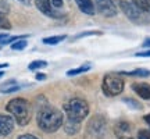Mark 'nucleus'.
<instances>
[{
  "label": "nucleus",
  "instance_id": "obj_24",
  "mask_svg": "<svg viewBox=\"0 0 150 139\" xmlns=\"http://www.w3.org/2000/svg\"><path fill=\"white\" fill-rule=\"evenodd\" d=\"M100 31H89V32H83V33H79L76 38H83V36H89V35H100Z\"/></svg>",
  "mask_w": 150,
  "mask_h": 139
},
{
  "label": "nucleus",
  "instance_id": "obj_22",
  "mask_svg": "<svg viewBox=\"0 0 150 139\" xmlns=\"http://www.w3.org/2000/svg\"><path fill=\"white\" fill-rule=\"evenodd\" d=\"M0 28H3V29H10L11 28V24L10 21L7 20V17L0 11Z\"/></svg>",
  "mask_w": 150,
  "mask_h": 139
},
{
  "label": "nucleus",
  "instance_id": "obj_3",
  "mask_svg": "<svg viewBox=\"0 0 150 139\" xmlns=\"http://www.w3.org/2000/svg\"><path fill=\"white\" fill-rule=\"evenodd\" d=\"M64 111L67 116V120L75 121V123H81L86 118L89 114V104L86 100L79 99V97H74L64 104Z\"/></svg>",
  "mask_w": 150,
  "mask_h": 139
},
{
  "label": "nucleus",
  "instance_id": "obj_14",
  "mask_svg": "<svg viewBox=\"0 0 150 139\" xmlns=\"http://www.w3.org/2000/svg\"><path fill=\"white\" fill-rule=\"evenodd\" d=\"M81 129V123H75L71 120H67L64 123V131L68 135H75L76 132H79Z\"/></svg>",
  "mask_w": 150,
  "mask_h": 139
},
{
  "label": "nucleus",
  "instance_id": "obj_27",
  "mask_svg": "<svg viewBox=\"0 0 150 139\" xmlns=\"http://www.w3.org/2000/svg\"><path fill=\"white\" fill-rule=\"evenodd\" d=\"M138 57H150V50H145V52H139L136 53Z\"/></svg>",
  "mask_w": 150,
  "mask_h": 139
},
{
  "label": "nucleus",
  "instance_id": "obj_10",
  "mask_svg": "<svg viewBox=\"0 0 150 139\" xmlns=\"http://www.w3.org/2000/svg\"><path fill=\"white\" fill-rule=\"evenodd\" d=\"M134 92L145 100H150V85L146 82H135L132 84Z\"/></svg>",
  "mask_w": 150,
  "mask_h": 139
},
{
  "label": "nucleus",
  "instance_id": "obj_7",
  "mask_svg": "<svg viewBox=\"0 0 150 139\" xmlns=\"http://www.w3.org/2000/svg\"><path fill=\"white\" fill-rule=\"evenodd\" d=\"M95 4L99 13L104 17H115L118 14V9L112 0H95Z\"/></svg>",
  "mask_w": 150,
  "mask_h": 139
},
{
  "label": "nucleus",
  "instance_id": "obj_9",
  "mask_svg": "<svg viewBox=\"0 0 150 139\" xmlns=\"http://www.w3.org/2000/svg\"><path fill=\"white\" fill-rule=\"evenodd\" d=\"M14 129V118L11 116L0 114V136H6Z\"/></svg>",
  "mask_w": 150,
  "mask_h": 139
},
{
  "label": "nucleus",
  "instance_id": "obj_13",
  "mask_svg": "<svg viewBox=\"0 0 150 139\" xmlns=\"http://www.w3.org/2000/svg\"><path fill=\"white\" fill-rule=\"evenodd\" d=\"M21 86L17 84L14 79H11L8 81V82H4L3 85H0V92L1 93H13V92H16L18 91Z\"/></svg>",
  "mask_w": 150,
  "mask_h": 139
},
{
  "label": "nucleus",
  "instance_id": "obj_11",
  "mask_svg": "<svg viewBox=\"0 0 150 139\" xmlns=\"http://www.w3.org/2000/svg\"><path fill=\"white\" fill-rule=\"evenodd\" d=\"M104 128H106V121H104V118L100 117V116L92 118L91 123H89V131L95 135L102 134L103 131H104Z\"/></svg>",
  "mask_w": 150,
  "mask_h": 139
},
{
  "label": "nucleus",
  "instance_id": "obj_29",
  "mask_svg": "<svg viewBox=\"0 0 150 139\" xmlns=\"http://www.w3.org/2000/svg\"><path fill=\"white\" fill-rule=\"evenodd\" d=\"M36 79L38 81H45L46 79V75L42 74V72H39V74H36Z\"/></svg>",
  "mask_w": 150,
  "mask_h": 139
},
{
  "label": "nucleus",
  "instance_id": "obj_30",
  "mask_svg": "<svg viewBox=\"0 0 150 139\" xmlns=\"http://www.w3.org/2000/svg\"><path fill=\"white\" fill-rule=\"evenodd\" d=\"M143 120H145V121H146V124H147V125H149V127H150V114H147V116H145V117H143Z\"/></svg>",
  "mask_w": 150,
  "mask_h": 139
},
{
  "label": "nucleus",
  "instance_id": "obj_1",
  "mask_svg": "<svg viewBox=\"0 0 150 139\" xmlns=\"http://www.w3.org/2000/svg\"><path fill=\"white\" fill-rule=\"evenodd\" d=\"M39 128L45 132H56L63 125V114L56 107L45 104L39 109L36 116Z\"/></svg>",
  "mask_w": 150,
  "mask_h": 139
},
{
  "label": "nucleus",
  "instance_id": "obj_33",
  "mask_svg": "<svg viewBox=\"0 0 150 139\" xmlns=\"http://www.w3.org/2000/svg\"><path fill=\"white\" fill-rule=\"evenodd\" d=\"M6 67H8L7 63H1V64H0V68H6Z\"/></svg>",
  "mask_w": 150,
  "mask_h": 139
},
{
  "label": "nucleus",
  "instance_id": "obj_4",
  "mask_svg": "<svg viewBox=\"0 0 150 139\" xmlns=\"http://www.w3.org/2000/svg\"><path fill=\"white\" fill-rule=\"evenodd\" d=\"M124 79L120 74H106L102 82V91L106 96H118L124 91Z\"/></svg>",
  "mask_w": 150,
  "mask_h": 139
},
{
  "label": "nucleus",
  "instance_id": "obj_26",
  "mask_svg": "<svg viewBox=\"0 0 150 139\" xmlns=\"http://www.w3.org/2000/svg\"><path fill=\"white\" fill-rule=\"evenodd\" d=\"M52 1V4H53L54 9H60L61 6H63V0H50Z\"/></svg>",
  "mask_w": 150,
  "mask_h": 139
},
{
  "label": "nucleus",
  "instance_id": "obj_12",
  "mask_svg": "<svg viewBox=\"0 0 150 139\" xmlns=\"http://www.w3.org/2000/svg\"><path fill=\"white\" fill-rule=\"evenodd\" d=\"M76 6L79 7V10L86 14V16H95L96 13V7H95V3L92 0H75Z\"/></svg>",
  "mask_w": 150,
  "mask_h": 139
},
{
  "label": "nucleus",
  "instance_id": "obj_16",
  "mask_svg": "<svg viewBox=\"0 0 150 139\" xmlns=\"http://www.w3.org/2000/svg\"><path fill=\"white\" fill-rule=\"evenodd\" d=\"M143 13H150V0H131Z\"/></svg>",
  "mask_w": 150,
  "mask_h": 139
},
{
  "label": "nucleus",
  "instance_id": "obj_21",
  "mask_svg": "<svg viewBox=\"0 0 150 139\" xmlns=\"http://www.w3.org/2000/svg\"><path fill=\"white\" fill-rule=\"evenodd\" d=\"M46 65H47L46 61H42V60H35V61H32L31 64L28 65V68L29 70H40V68H45Z\"/></svg>",
  "mask_w": 150,
  "mask_h": 139
},
{
  "label": "nucleus",
  "instance_id": "obj_5",
  "mask_svg": "<svg viewBox=\"0 0 150 139\" xmlns=\"http://www.w3.org/2000/svg\"><path fill=\"white\" fill-rule=\"evenodd\" d=\"M120 7L124 11V14L128 17L131 21L134 22H142L143 21V11L138 9L132 1H127V0H121L120 1Z\"/></svg>",
  "mask_w": 150,
  "mask_h": 139
},
{
  "label": "nucleus",
  "instance_id": "obj_31",
  "mask_svg": "<svg viewBox=\"0 0 150 139\" xmlns=\"http://www.w3.org/2000/svg\"><path fill=\"white\" fill-rule=\"evenodd\" d=\"M20 3H22V4H25V6H29L31 4V0H18Z\"/></svg>",
  "mask_w": 150,
  "mask_h": 139
},
{
  "label": "nucleus",
  "instance_id": "obj_19",
  "mask_svg": "<svg viewBox=\"0 0 150 139\" xmlns=\"http://www.w3.org/2000/svg\"><path fill=\"white\" fill-rule=\"evenodd\" d=\"M21 38H27V35L24 36H10V35H6V33H1L0 35V45H7V43L13 42V40H18Z\"/></svg>",
  "mask_w": 150,
  "mask_h": 139
},
{
  "label": "nucleus",
  "instance_id": "obj_17",
  "mask_svg": "<svg viewBox=\"0 0 150 139\" xmlns=\"http://www.w3.org/2000/svg\"><path fill=\"white\" fill-rule=\"evenodd\" d=\"M91 70V64H83L78 67V68H72L70 71H67V75L68 77H74V75H78V74H82V72H88Z\"/></svg>",
  "mask_w": 150,
  "mask_h": 139
},
{
  "label": "nucleus",
  "instance_id": "obj_23",
  "mask_svg": "<svg viewBox=\"0 0 150 139\" xmlns=\"http://www.w3.org/2000/svg\"><path fill=\"white\" fill-rule=\"evenodd\" d=\"M138 139H150V129H140V131H138Z\"/></svg>",
  "mask_w": 150,
  "mask_h": 139
},
{
  "label": "nucleus",
  "instance_id": "obj_20",
  "mask_svg": "<svg viewBox=\"0 0 150 139\" xmlns=\"http://www.w3.org/2000/svg\"><path fill=\"white\" fill-rule=\"evenodd\" d=\"M27 40H25V38H21V39H18L16 42L11 45V49L13 50H24V49L27 48Z\"/></svg>",
  "mask_w": 150,
  "mask_h": 139
},
{
  "label": "nucleus",
  "instance_id": "obj_28",
  "mask_svg": "<svg viewBox=\"0 0 150 139\" xmlns=\"http://www.w3.org/2000/svg\"><path fill=\"white\" fill-rule=\"evenodd\" d=\"M18 139H38L36 136H33L31 134H25V135H21V136H18Z\"/></svg>",
  "mask_w": 150,
  "mask_h": 139
},
{
  "label": "nucleus",
  "instance_id": "obj_32",
  "mask_svg": "<svg viewBox=\"0 0 150 139\" xmlns=\"http://www.w3.org/2000/svg\"><path fill=\"white\" fill-rule=\"evenodd\" d=\"M143 48H150V39H146L143 42Z\"/></svg>",
  "mask_w": 150,
  "mask_h": 139
},
{
  "label": "nucleus",
  "instance_id": "obj_2",
  "mask_svg": "<svg viewBox=\"0 0 150 139\" xmlns=\"http://www.w3.org/2000/svg\"><path fill=\"white\" fill-rule=\"evenodd\" d=\"M6 110L10 113L14 121L21 127L28 125V123L31 121L32 107H31V103L24 97H16V99L10 100L8 104L6 106Z\"/></svg>",
  "mask_w": 150,
  "mask_h": 139
},
{
  "label": "nucleus",
  "instance_id": "obj_25",
  "mask_svg": "<svg viewBox=\"0 0 150 139\" xmlns=\"http://www.w3.org/2000/svg\"><path fill=\"white\" fill-rule=\"evenodd\" d=\"M124 102L127 103V104H129V106H132L135 107V109H140L139 104H136L138 102H135V100H132V99H124Z\"/></svg>",
  "mask_w": 150,
  "mask_h": 139
},
{
  "label": "nucleus",
  "instance_id": "obj_6",
  "mask_svg": "<svg viewBox=\"0 0 150 139\" xmlns=\"http://www.w3.org/2000/svg\"><path fill=\"white\" fill-rule=\"evenodd\" d=\"M114 135L117 139H135L132 124L128 121H118L114 125Z\"/></svg>",
  "mask_w": 150,
  "mask_h": 139
},
{
  "label": "nucleus",
  "instance_id": "obj_34",
  "mask_svg": "<svg viewBox=\"0 0 150 139\" xmlns=\"http://www.w3.org/2000/svg\"><path fill=\"white\" fill-rule=\"evenodd\" d=\"M1 77H3V72H1V71H0V78H1Z\"/></svg>",
  "mask_w": 150,
  "mask_h": 139
},
{
  "label": "nucleus",
  "instance_id": "obj_8",
  "mask_svg": "<svg viewBox=\"0 0 150 139\" xmlns=\"http://www.w3.org/2000/svg\"><path fill=\"white\" fill-rule=\"evenodd\" d=\"M35 4H36L38 10L40 11L42 14L50 17V18H61L63 14L56 11V9L53 7L50 0H35Z\"/></svg>",
  "mask_w": 150,
  "mask_h": 139
},
{
  "label": "nucleus",
  "instance_id": "obj_15",
  "mask_svg": "<svg viewBox=\"0 0 150 139\" xmlns=\"http://www.w3.org/2000/svg\"><path fill=\"white\" fill-rule=\"evenodd\" d=\"M121 75H129V77H139V78H146L150 77V71L145 68H138L134 71H127V72H121Z\"/></svg>",
  "mask_w": 150,
  "mask_h": 139
},
{
  "label": "nucleus",
  "instance_id": "obj_18",
  "mask_svg": "<svg viewBox=\"0 0 150 139\" xmlns=\"http://www.w3.org/2000/svg\"><path fill=\"white\" fill-rule=\"evenodd\" d=\"M65 39V35H57V36H49L43 39V43L46 45H57V43L63 42Z\"/></svg>",
  "mask_w": 150,
  "mask_h": 139
}]
</instances>
